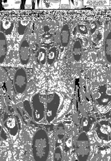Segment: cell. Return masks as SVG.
<instances>
[{
  "label": "cell",
  "mask_w": 111,
  "mask_h": 161,
  "mask_svg": "<svg viewBox=\"0 0 111 161\" xmlns=\"http://www.w3.org/2000/svg\"><path fill=\"white\" fill-rule=\"evenodd\" d=\"M49 142L45 130L40 129L35 134L33 138L32 149L36 161H46L49 152Z\"/></svg>",
  "instance_id": "obj_1"
},
{
  "label": "cell",
  "mask_w": 111,
  "mask_h": 161,
  "mask_svg": "<svg viewBox=\"0 0 111 161\" xmlns=\"http://www.w3.org/2000/svg\"><path fill=\"white\" fill-rule=\"evenodd\" d=\"M76 150L79 160L86 161L88 159L90 154V142L85 132L81 134L78 138Z\"/></svg>",
  "instance_id": "obj_2"
},
{
  "label": "cell",
  "mask_w": 111,
  "mask_h": 161,
  "mask_svg": "<svg viewBox=\"0 0 111 161\" xmlns=\"http://www.w3.org/2000/svg\"><path fill=\"white\" fill-rule=\"evenodd\" d=\"M48 98L46 109V119L48 123H51L57 116V112L61 103V97L58 94L54 93Z\"/></svg>",
  "instance_id": "obj_3"
},
{
  "label": "cell",
  "mask_w": 111,
  "mask_h": 161,
  "mask_svg": "<svg viewBox=\"0 0 111 161\" xmlns=\"http://www.w3.org/2000/svg\"><path fill=\"white\" fill-rule=\"evenodd\" d=\"M32 104L33 107V116L35 121L39 122L44 118V103H43L40 99L39 94H36L32 99Z\"/></svg>",
  "instance_id": "obj_4"
},
{
  "label": "cell",
  "mask_w": 111,
  "mask_h": 161,
  "mask_svg": "<svg viewBox=\"0 0 111 161\" xmlns=\"http://www.w3.org/2000/svg\"><path fill=\"white\" fill-rule=\"evenodd\" d=\"M14 85L15 90L18 93H23L27 87L26 73L23 68H20L15 73L14 78Z\"/></svg>",
  "instance_id": "obj_5"
},
{
  "label": "cell",
  "mask_w": 111,
  "mask_h": 161,
  "mask_svg": "<svg viewBox=\"0 0 111 161\" xmlns=\"http://www.w3.org/2000/svg\"><path fill=\"white\" fill-rule=\"evenodd\" d=\"M96 134L103 142L111 140V124L107 121H103L97 124L95 127Z\"/></svg>",
  "instance_id": "obj_6"
},
{
  "label": "cell",
  "mask_w": 111,
  "mask_h": 161,
  "mask_svg": "<svg viewBox=\"0 0 111 161\" xmlns=\"http://www.w3.org/2000/svg\"><path fill=\"white\" fill-rule=\"evenodd\" d=\"M4 124L11 135H16L18 131V125L16 119L13 116L10 114L5 115Z\"/></svg>",
  "instance_id": "obj_7"
},
{
  "label": "cell",
  "mask_w": 111,
  "mask_h": 161,
  "mask_svg": "<svg viewBox=\"0 0 111 161\" xmlns=\"http://www.w3.org/2000/svg\"><path fill=\"white\" fill-rule=\"evenodd\" d=\"M29 44L27 40H24L22 43L19 48V57L21 63L25 65L28 62L30 58Z\"/></svg>",
  "instance_id": "obj_8"
},
{
  "label": "cell",
  "mask_w": 111,
  "mask_h": 161,
  "mask_svg": "<svg viewBox=\"0 0 111 161\" xmlns=\"http://www.w3.org/2000/svg\"><path fill=\"white\" fill-rule=\"evenodd\" d=\"M107 88L106 85L102 86L99 87V93L100 96L97 100L98 103L102 105H106L111 100V94H107Z\"/></svg>",
  "instance_id": "obj_9"
},
{
  "label": "cell",
  "mask_w": 111,
  "mask_h": 161,
  "mask_svg": "<svg viewBox=\"0 0 111 161\" xmlns=\"http://www.w3.org/2000/svg\"><path fill=\"white\" fill-rule=\"evenodd\" d=\"M7 39L5 34L0 32V63H3L7 54Z\"/></svg>",
  "instance_id": "obj_10"
},
{
  "label": "cell",
  "mask_w": 111,
  "mask_h": 161,
  "mask_svg": "<svg viewBox=\"0 0 111 161\" xmlns=\"http://www.w3.org/2000/svg\"><path fill=\"white\" fill-rule=\"evenodd\" d=\"M70 37V29L68 25L66 24L62 27L61 32V43L63 47H66L68 45Z\"/></svg>",
  "instance_id": "obj_11"
},
{
  "label": "cell",
  "mask_w": 111,
  "mask_h": 161,
  "mask_svg": "<svg viewBox=\"0 0 111 161\" xmlns=\"http://www.w3.org/2000/svg\"><path fill=\"white\" fill-rule=\"evenodd\" d=\"M1 3L4 9L6 10H13L20 9L22 1L17 0H7L2 1Z\"/></svg>",
  "instance_id": "obj_12"
},
{
  "label": "cell",
  "mask_w": 111,
  "mask_h": 161,
  "mask_svg": "<svg viewBox=\"0 0 111 161\" xmlns=\"http://www.w3.org/2000/svg\"><path fill=\"white\" fill-rule=\"evenodd\" d=\"M14 28V23L9 20H4L1 23V31L6 35H10Z\"/></svg>",
  "instance_id": "obj_13"
},
{
  "label": "cell",
  "mask_w": 111,
  "mask_h": 161,
  "mask_svg": "<svg viewBox=\"0 0 111 161\" xmlns=\"http://www.w3.org/2000/svg\"><path fill=\"white\" fill-rule=\"evenodd\" d=\"M61 0L42 1V8L44 9H58L60 8Z\"/></svg>",
  "instance_id": "obj_14"
},
{
  "label": "cell",
  "mask_w": 111,
  "mask_h": 161,
  "mask_svg": "<svg viewBox=\"0 0 111 161\" xmlns=\"http://www.w3.org/2000/svg\"><path fill=\"white\" fill-rule=\"evenodd\" d=\"M73 53L74 60L76 61H78L81 58L82 54H83L81 43L78 40L74 42L73 46Z\"/></svg>",
  "instance_id": "obj_15"
},
{
  "label": "cell",
  "mask_w": 111,
  "mask_h": 161,
  "mask_svg": "<svg viewBox=\"0 0 111 161\" xmlns=\"http://www.w3.org/2000/svg\"><path fill=\"white\" fill-rule=\"evenodd\" d=\"M105 53L107 59L109 63L111 62V32H109L106 39L105 42Z\"/></svg>",
  "instance_id": "obj_16"
},
{
  "label": "cell",
  "mask_w": 111,
  "mask_h": 161,
  "mask_svg": "<svg viewBox=\"0 0 111 161\" xmlns=\"http://www.w3.org/2000/svg\"><path fill=\"white\" fill-rule=\"evenodd\" d=\"M110 4V1H83V6H106Z\"/></svg>",
  "instance_id": "obj_17"
},
{
  "label": "cell",
  "mask_w": 111,
  "mask_h": 161,
  "mask_svg": "<svg viewBox=\"0 0 111 161\" xmlns=\"http://www.w3.org/2000/svg\"><path fill=\"white\" fill-rule=\"evenodd\" d=\"M58 54V50L56 47H53L50 49L47 56V63L49 65L52 64L55 60Z\"/></svg>",
  "instance_id": "obj_18"
},
{
  "label": "cell",
  "mask_w": 111,
  "mask_h": 161,
  "mask_svg": "<svg viewBox=\"0 0 111 161\" xmlns=\"http://www.w3.org/2000/svg\"><path fill=\"white\" fill-rule=\"evenodd\" d=\"M46 50L44 48H41L37 52V61L42 64H45L46 61Z\"/></svg>",
  "instance_id": "obj_19"
},
{
  "label": "cell",
  "mask_w": 111,
  "mask_h": 161,
  "mask_svg": "<svg viewBox=\"0 0 111 161\" xmlns=\"http://www.w3.org/2000/svg\"><path fill=\"white\" fill-rule=\"evenodd\" d=\"M29 22L27 21H20L18 27V32L20 35H23L25 32Z\"/></svg>",
  "instance_id": "obj_20"
},
{
  "label": "cell",
  "mask_w": 111,
  "mask_h": 161,
  "mask_svg": "<svg viewBox=\"0 0 111 161\" xmlns=\"http://www.w3.org/2000/svg\"><path fill=\"white\" fill-rule=\"evenodd\" d=\"M93 119L89 118H84L83 121V129L85 131H88L92 128L93 123Z\"/></svg>",
  "instance_id": "obj_21"
},
{
  "label": "cell",
  "mask_w": 111,
  "mask_h": 161,
  "mask_svg": "<svg viewBox=\"0 0 111 161\" xmlns=\"http://www.w3.org/2000/svg\"><path fill=\"white\" fill-rule=\"evenodd\" d=\"M70 9H81L83 7V1L82 0H73L69 1Z\"/></svg>",
  "instance_id": "obj_22"
},
{
  "label": "cell",
  "mask_w": 111,
  "mask_h": 161,
  "mask_svg": "<svg viewBox=\"0 0 111 161\" xmlns=\"http://www.w3.org/2000/svg\"><path fill=\"white\" fill-rule=\"evenodd\" d=\"M57 135L60 140H62L64 138L65 134V128L64 125L60 123L58 125L57 129Z\"/></svg>",
  "instance_id": "obj_23"
},
{
  "label": "cell",
  "mask_w": 111,
  "mask_h": 161,
  "mask_svg": "<svg viewBox=\"0 0 111 161\" xmlns=\"http://www.w3.org/2000/svg\"><path fill=\"white\" fill-rule=\"evenodd\" d=\"M24 108L27 113L31 117H33V108L31 106L30 102L29 100H26L23 102Z\"/></svg>",
  "instance_id": "obj_24"
},
{
  "label": "cell",
  "mask_w": 111,
  "mask_h": 161,
  "mask_svg": "<svg viewBox=\"0 0 111 161\" xmlns=\"http://www.w3.org/2000/svg\"><path fill=\"white\" fill-rule=\"evenodd\" d=\"M54 158L55 161H61L62 159V152L61 148L58 147L55 151Z\"/></svg>",
  "instance_id": "obj_25"
},
{
  "label": "cell",
  "mask_w": 111,
  "mask_h": 161,
  "mask_svg": "<svg viewBox=\"0 0 111 161\" xmlns=\"http://www.w3.org/2000/svg\"><path fill=\"white\" fill-rule=\"evenodd\" d=\"M78 27L79 31L81 34L83 35H86L88 33V28L86 25H84V24H78Z\"/></svg>",
  "instance_id": "obj_26"
},
{
  "label": "cell",
  "mask_w": 111,
  "mask_h": 161,
  "mask_svg": "<svg viewBox=\"0 0 111 161\" xmlns=\"http://www.w3.org/2000/svg\"><path fill=\"white\" fill-rule=\"evenodd\" d=\"M60 8L62 9H70L69 1H68V0H62V1H61Z\"/></svg>",
  "instance_id": "obj_27"
},
{
  "label": "cell",
  "mask_w": 111,
  "mask_h": 161,
  "mask_svg": "<svg viewBox=\"0 0 111 161\" xmlns=\"http://www.w3.org/2000/svg\"><path fill=\"white\" fill-rule=\"evenodd\" d=\"M23 6V8L24 9H26V10H28V9H33V1H31V0L25 1Z\"/></svg>",
  "instance_id": "obj_28"
},
{
  "label": "cell",
  "mask_w": 111,
  "mask_h": 161,
  "mask_svg": "<svg viewBox=\"0 0 111 161\" xmlns=\"http://www.w3.org/2000/svg\"><path fill=\"white\" fill-rule=\"evenodd\" d=\"M33 5L34 6V8L36 9L42 8V1H32Z\"/></svg>",
  "instance_id": "obj_29"
},
{
  "label": "cell",
  "mask_w": 111,
  "mask_h": 161,
  "mask_svg": "<svg viewBox=\"0 0 111 161\" xmlns=\"http://www.w3.org/2000/svg\"><path fill=\"white\" fill-rule=\"evenodd\" d=\"M96 29H97V25L95 22H93L91 25V27H90V30H91V32L92 33H94L96 31Z\"/></svg>",
  "instance_id": "obj_30"
},
{
  "label": "cell",
  "mask_w": 111,
  "mask_h": 161,
  "mask_svg": "<svg viewBox=\"0 0 111 161\" xmlns=\"http://www.w3.org/2000/svg\"><path fill=\"white\" fill-rule=\"evenodd\" d=\"M1 137L4 140H6L7 139V136L6 135V132L4 131L3 130H2V131H1Z\"/></svg>",
  "instance_id": "obj_31"
}]
</instances>
